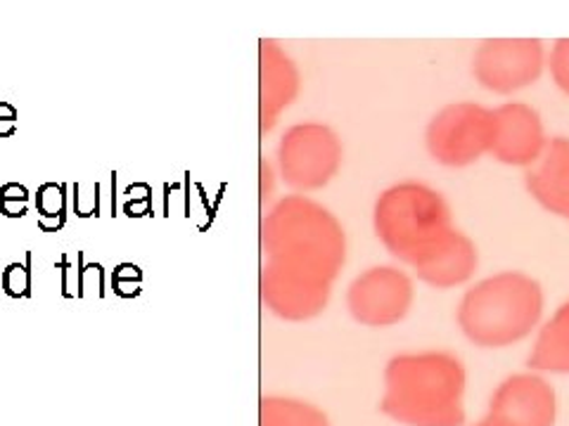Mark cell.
<instances>
[{"label": "cell", "mask_w": 569, "mask_h": 426, "mask_svg": "<svg viewBox=\"0 0 569 426\" xmlns=\"http://www.w3.org/2000/svg\"><path fill=\"white\" fill-rule=\"evenodd\" d=\"M489 415L510 426H556L558 396L541 372H520L498 384Z\"/></svg>", "instance_id": "9"}, {"label": "cell", "mask_w": 569, "mask_h": 426, "mask_svg": "<svg viewBox=\"0 0 569 426\" xmlns=\"http://www.w3.org/2000/svg\"><path fill=\"white\" fill-rule=\"evenodd\" d=\"M493 110L475 102H456L439 110L427 123L425 145L437 164L462 169L491 150Z\"/></svg>", "instance_id": "5"}, {"label": "cell", "mask_w": 569, "mask_h": 426, "mask_svg": "<svg viewBox=\"0 0 569 426\" xmlns=\"http://www.w3.org/2000/svg\"><path fill=\"white\" fill-rule=\"evenodd\" d=\"M548 145L541 114L525 102H508L493 110V140L489 154L506 166L529 169Z\"/></svg>", "instance_id": "10"}, {"label": "cell", "mask_w": 569, "mask_h": 426, "mask_svg": "<svg viewBox=\"0 0 569 426\" xmlns=\"http://www.w3.org/2000/svg\"><path fill=\"white\" fill-rule=\"evenodd\" d=\"M527 363L541 375H569V301L539 327Z\"/></svg>", "instance_id": "13"}, {"label": "cell", "mask_w": 569, "mask_h": 426, "mask_svg": "<svg viewBox=\"0 0 569 426\" xmlns=\"http://www.w3.org/2000/svg\"><path fill=\"white\" fill-rule=\"evenodd\" d=\"M527 192L548 213L569 219V138H550L543 154L527 169Z\"/></svg>", "instance_id": "12"}, {"label": "cell", "mask_w": 569, "mask_h": 426, "mask_svg": "<svg viewBox=\"0 0 569 426\" xmlns=\"http://www.w3.org/2000/svg\"><path fill=\"white\" fill-rule=\"evenodd\" d=\"M0 211L6 213L10 219L24 216L27 213V190L17 183L6 185L0 190Z\"/></svg>", "instance_id": "17"}, {"label": "cell", "mask_w": 569, "mask_h": 426, "mask_svg": "<svg viewBox=\"0 0 569 426\" xmlns=\"http://www.w3.org/2000/svg\"><path fill=\"white\" fill-rule=\"evenodd\" d=\"M259 426H330L320 407L282 396H263L259 405Z\"/></svg>", "instance_id": "14"}, {"label": "cell", "mask_w": 569, "mask_h": 426, "mask_svg": "<svg viewBox=\"0 0 569 426\" xmlns=\"http://www.w3.org/2000/svg\"><path fill=\"white\" fill-rule=\"evenodd\" d=\"M3 284H6V292L10 296L27 294L29 292V268H27V265L10 263L6 273H3Z\"/></svg>", "instance_id": "18"}, {"label": "cell", "mask_w": 569, "mask_h": 426, "mask_svg": "<svg viewBox=\"0 0 569 426\" xmlns=\"http://www.w3.org/2000/svg\"><path fill=\"white\" fill-rule=\"evenodd\" d=\"M261 202H266L271 197L273 192V169L269 162H261Z\"/></svg>", "instance_id": "19"}, {"label": "cell", "mask_w": 569, "mask_h": 426, "mask_svg": "<svg viewBox=\"0 0 569 426\" xmlns=\"http://www.w3.org/2000/svg\"><path fill=\"white\" fill-rule=\"evenodd\" d=\"M543 306L546 296L537 280L520 271H503L466 290L456 320L475 346L508 348L539 329Z\"/></svg>", "instance_id": "4"}, {"label": "cell", "mask_w": 569, "mask_h": 426, "mask_svg": "<svg viewBox=\"0 0 569 426\" xmlns=\"http://www.w3.org/2000/svg\"><path fill=\"white\" fill-rule=\"evenodd\" d=\"M372 227L387 252L432 290H453L472 280L479 252L460 233L443 194L420 181L387 187L372 209Z\"/></svg>", "instance_id": "2"}, {"label": "cell", "mask_w": 569, "mask_h": 426, "mask_svg": "<svg viewBox=\"0 0 569 426\" xmlns=\"http://www.w3.org/2000/svg\"><path fill=\"white\" fill-rule=\"evenodd\" d=\"M263 306L288 323L326 311L347 261V235L335 213L307 194H284L261 221Z\"/></svg>", "instance_id": "1"}, {"label": "cell", "mask_w": 569, "mask_h": 426, "mask_svg": "<svg viewBox=\"0 0 569 426\" xmlns=\"http://www.w3.org/2000/svg\"><path fill=\"white\" fill-rule=\"evenodd\" d=\"M548 69L556 85L569 98V39L556 41L553 50L548 55Z\"/></svg>", "instance_id": "16"}, {"label": "cell", "mask_w": 569, "mask_h": 426, "mask_svg": "<svg viewBox=\"0 0 569 426\" xmlns=\"http://www.w3.org/2000/svg\"><path fill=\"white\" fill-rule=\"evenodd\" d=\"M64 202H67L64 185H56V183L43 185L39 194H36V206H39V213H41V225H46L48 219H56L60 227L64 221Z\"/></svg>", "instance_id": "15"}, {"label": "cell", "mask_w": 569, "mask_h": 426, "mask_svg": "<svg viewBox=\"0 0 569 426\" xmlns=\"http://www.w3.org/2000/svg\"><path fill=\"white\" fill-rule=\"evenodd\" d=\"M259 62V129L266 133L276 126L282 110H288L295 102L299 93V71L276 41H261Z\"/></svg>", "instance_id": "11"}, {"label": "cell", "mask_w": 569, "mask_h": 426, "mask_svg": "<svg viewBox=\"0 0 569 426\" xmlns=\"http://www.w3.org/2000/svg\"><path fill=\"white\" fill-rule=\"evenodd\" d=\"M413 298V280L399 265H372L349 284L347 308L359 325L385 329L411 313Z\"/></svg>", "instance_id": "7"}, {"label": "cell", "mask_w": 569, "mask_h": 426, "mask_svg": "<svg viewBox=\"0 0 569 426\" xmlns=\"http://www.w3.org/2000/svg\"><path fill=\"white\" fill-rule=\"evenodd\" d=\"M472 426H510V424H506L503 419H498V417L487 415L485 419H479V422H477V424H472Z\"/></svg>", "instance_id": "20"}, {"label": "cell", "mask_w": 569, "mask_h": 426, "mask_svg": "<svg viewBox=\"0 0 569 426\" xmlns=\"http://www.w3.org/2000/svg\"><path fill=\"white\" fill-rule=\"evenodd\" d=\"M466 365L449 351L399 353L385 367L380 410L403 426L466 424Z\"/></svg>", "instance_id": "3"}, {"label": "cell", "mask_w": 569, "mask_h": 426, "mask_svg": "<svg viewBox=\"0 0 569 426\" xmlns=\"http://www.w3.org/2000/svg\"><path fill=\"white\" fill-rule=\"evenodd\" d=\"M546 50L539 39H493L477 48L472 74L479 85L498 95L518 93L539 81Z\"/></svg>", "instance_id": "8"}, {"label": "cell", "mask_w": 569, "mask_h": 426, "mask_svg": "<svg viewBox=\"0 0 569 426\" xmlns=\"http://www.w3.org/2000/svg\"><path fill=\"white\" fill-rule=\"evenodd\" d=\"M342 166V142L323 123H297L278 145V171L284 185L305 194L326 187Z\"/></svg>", "instance_id": "6"}]
</instances>
